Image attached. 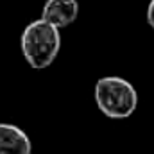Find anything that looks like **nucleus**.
I'll return each instance as SVG.
<instances>
[{"label":"nucleus","mask_w":154,"mask_h":154,"mask_svg":"<svg viewBox=\"0 0 154 154\" xmlns=\"http://www.w3.org/2000/svg\"><path fill=\"white\" fill-rule=\"evenodd\" d=\"M147 22H149V25L154 29V0H151V4L147 7Z\"/></svg>","instance_id":"nucleus-5"},{"label":"nucleus","mask_w":154,"mask_h":154,"mask_svg":"<svg viewBox=\"0 0 154 154\" xmlns=\"http://www.w3.org/2000/svg\"><path fill=\"white\" fill-rule=\"evenodd\" d=\"M95 102L109 118H127L138 106V93L122 77H102L95 84Z\"/></svg>","instance_id":"nucleus-2"},{"label":"nucleus","mask_w":154,"mask_h":154,"mask_svg":"<svg viewBox=\"0 0 154 154\" xmlns=\"http://www.w3.org/2000/svg\"><path fill=\"white\" fill-rule=\"evenodd\" d=\"M77 13H79L77 0H47L43 5L41 18L61 29L75 22Z\"/></svg>","instance_id":"nucleus-3"},{"label":"nucleus","mask_w":154,"mask_h":154,"mask_svg":"<svg viewBox=\"0 0 154 154\" xmlns=\"http://www.w3.org/2000/svg\"><path fill=\"white\" fill-rule=\"evenodd\" d=\"M27 133L13 124H0V154H31Z\"/></svg>","instance_id":"nucleus-4"},{"label":"nucleus","mask_w":154,"mask_h":154,"mask_svg":"<svg viewBox=\"0 0 154 154\" xmlns=\"http://www.w3.org/2000/svg\"><path fill=\"white\" fill-rule=\"evenodd\" d=\"M20 45H22L25 61L32 68L43 70L50 66L59 54V48H61L59 29L45 22L43 18L34 20L23 29Z\"/></svg>","instance_id":"nucleus-1"}]
</instances>
